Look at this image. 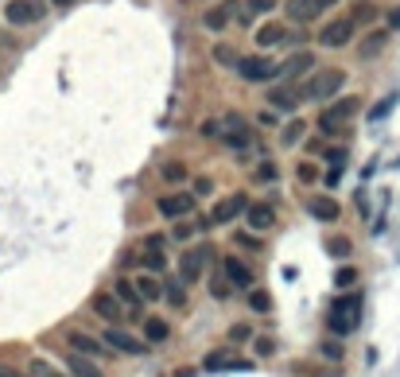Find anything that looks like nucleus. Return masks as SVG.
<instances>
[{"instance_id": "a211bd4d", "label": "nucleus", "mask_w": 400, "mask_h": 377, "mask_svg": "<svg viewBox=\"0 0 400 377\" xmlns=\"http://www.w3.org/2000/svg\"><path fill=\"white\" fill-rule=\"evenodd\" d=\"M67 347L78 350V354H86V358H105V354H109V350H105V338L86 335V331H67Z\"/></svg>"}, {"instance_id": "c756f323", "label": "nucleus", "mask_w": 400, "mask_h": 377, "mask_svg": "<svg viewBox=\"0 0 400 377\" xmlns=\"http://www.w3.org/2000/svg\"><path fill=\"white\" fill-rule=\"evenodd\" d=\"M159 175H164L167 183H183V179H191V168H186L183 159H167L164 168H159Z\"/></svg>"}, {"instance_id": "7ed1b4c3", "label": "nucleus", "mask_w": 400, "mask_h": 377, "mask_svg": "<svg viewBox=\"0 0 400 377\" xmlns=\"http://www.w3.org/2000/svg\"><path fill=\"white\" fill-rule=\"evenodd\" d=\"M358 109H361V98H354V94H350V98H338V101H331V105L319 113V121H315V125H319L322 137H342V132H346V125L358 117Z\"/></svg>"}, {"instance_id": "603ef678", "label": "nucleus", "mask_w": 400, "mask_h": 377, "mask_svg": "<svg viewBox=\"0 0 400 377\" xmlns=\"http://www.w3.org/2000/svg\"><path fill=\"white\" fill-rule=\"evenodd\" d=\"M0 377H28L24 369H16L12 362H0Z\"/></svg>"}, {"instance_id": "473e14b6", "label": "nucleus", "mask_w": 400, "mask_h": 377, "mask_svg": "<svg viewBox=\"0 0 400 377\" xmlns=\"http://www.w3.org/2000/svg\"><path fill=\"white\" fill-rule=\"evenodd\" d=\"M210 296H214V299H229V296H234V284H229V277H225V272L210 277Z\"/></svg>"}, {"instance_id": "423d86ee", "label": "nucleus", "mask_w": 400, "mask_h": 377, "mask_svg": "<svg viewBox=\"0 0 400 377\" xmlns=\"http://www.w3.org/2000/svg\"><path fill=\"white\" fill-rule=\"evenodd\" d=\"M354 35H358V20L354 16H334V20H327L319 28V47L342 51L346 43H354Z\"/></svg>"}, {"instance_id": "5fc2aeb1", "label": "nucleus", "mask_w": 400, "mask_h": 377, "mask_svg": "<svg viewBox=\"0 0 400 377\" xmlns=\"http://www.w3.org/2000/svg\"><path fill=\"white\" fill-rule=\"evenodd\" d=\"M389 31H400V8L389 12Z\"/></svg>"}, {"instance_id": "c85d7f7f", "label": "nucleus", "mask_w": 400, "mask_h": 377, "mask_svg": "<svg viewBox=\"0 0 400 377\" xmlns=\"http://www.w3.org/2000/svg\"><path fill=\"white\" fill-rule=\"evenodd\" d=\"M385 43H389V31H369L358 55H361V59H373V55H381V51H385Z\"/></svg>"}, {"instance_id": "1a4fd4ad", "label": "nucleus", "mask_w": 400, "mask_h": 377, "mask_svg": "<svg viewBox=\"0 0 400 377\" xmlns=\"http://www.w3.org/2000/svg\"><path fill=\"white\" fill-rule=\"evenodd\" d=\"M256 47L261 51H268V47H295V43H299V35H295L292 28H288V24L284 20H268V24H261V28H256Z\"/></svg>"}, {"instance_id": "3c124183", "label": "nucleus", "mask_w": 400, "mask_h": 377, "mask_svg": "<svg viewBox=\"0 0 400 377\" xmlns=\"http://www.w3.org/2000/svg\"><path fill=\"white\" fill-rule=\"evenodd\" d=\"M354 20H358V24H369V20H373V4H361V8L354 12Z\"/></svg>"}, {"instance_id": "de8ad7c7", "label": "nucleus", "mask_w": 400, "mask_h": 377, "mask_svg": "<svg viewBox=\"0 0 400 377\" xmlns=\"http://www.w3.org/2000/svg\"><path fill=\"white\" fill-rule=\"evenodd\" d=\"M392 105H397V94H392V98H385V101H381V105H373V113H369V117H373V121H381V117H385V113L392 109Z\"/></svg>"}, {"instance_id": "4468645a", "label": "nucleus", "mask_w": 400, "mask_h": 377, "mask_svg": "<svg viewBox=\"0 0 400 377\" xmlns=\"http://www.w3.org/2000/svg\"><path fill=\"white\" fill-rule=\"evenodd\" d=\"M89 308H94V315H98V319H105V323H113V327L125 319V308H121V299L113 296V288H109V292H94V296H89Z\"/></svg>"}, {"instance_id": "7c9ffc66", "label": "nucleus", "mask_w": 400, "mask_h": 377, "mask_svg": "<svg viewBox=\"0 0 400 377\" xmlns=\"http://www.w3.org/2000/svg\"><path fill=\"white\" fill-rule=\"evenodd\" d=\"M144 272H152V277H164V272H167L164 249H144Z\"/></svg>"}, {"instance_id": "f704fd0d", "label": "nucleus", "mask_w": 400, "mask_h": 377, "mask_svg": "<svg viewBox=\"0 0 400 377\" xmlns=\"http://www.w3.org/2000/svg\"><path fill=\"white\" fill-rule=\"evenodd\" d=\"M319 350H322V358H327V362H342V358H346V347H342V338H338V335L327 338Z\"/></svg>"}, {"instance_id": "58836bf2", "label": "nucleus", "mask_w": 400, "mask_h": 377, "mask_svg": "<svg viewBox=\"0 0 400 377\" xmlns=\"http://www.w3.org/2000/svg\"><path fill=\"white\" fill-rule=\"evenodd\" d=\"M229 342H234V347L253 342V323H234V327H229Z\"/></svg>"}, {"instance_id": "8fccbe9b", "label": "nucleus", "mask_w": 400, "mask_h": 377, "mask_svg": "<svg viewBox=\"0 0 400 377\" xmlns=\"http://www.w3.org/2000/svg\"><path fill=\"white\" fill-rule=\"evenodd\" d=\"M164 245H167L164 234H148V238H144V249H164Z\"/></svg>"}, {"instance_id": "a18cd8bd", "label": "nucleus", "mask_w": 400, "mask_h": 377, "mask_svg": "<svg viewBox=\"0 0 400 377\" xmlns=\"http://www.w3.org/2000/svg\"><path fill=\"white\" fill-rule=\"evenodd\" d=\"M295 175H299V183H315V179H319V168H315V164H299Z\"/></svg>"}, {"instance_id": "b1692460", "label": "nucleus", "mask_w": 400, "mask_h": 377, "mask_svg": "<svg viewBox=\"0 0 400 377\" xmlns=\"http://www.w3.org/2000/svg\"><path fill=\"white\" fill-rule=\"evenodd\" d=\"M284 16L292 24H311L322 16V8L315 4V0H288V8H284Z\"/></svg>"}, {"instance_id": "79ce46f5", "label": "nucleus", "mask_w": 400, "mask_h": 377, "mask_svg": "<svg viewBox=\"0 0 400 377\" xmlns=\"http://www.w3.org/2000/svg\"><path fill=\"white\" fill-rule=\"evenodd\" d=\"M346 156H350V152H346V148H327V152H322V159H327V164H331V168H346Z\"/></svg>"}, {"instance_id": "4d7b16f0", "label": "nucleus", "mask_w": 400, "mask_h": 377, "mask_svg": "<svg viewBox=\"0 0 400 377\" xmlns=\"http://www.w3.org/2000/svg\"><path fill=\"white\" fill-rule=\"evenodd\" d=\"M315 4H319V8L327 12V8H334V4H338V0H315Z\"/></svg>"}, {"instance_id": "cd10ccee", "label": "nucleus", "mask_w": 400, "mask_h": 377, "mask_svg": "<svg viewBox=\"0 0 400 377\" xmlns=\"http://www.w3.org/2000/svg\"><path fill=\"white\" fill-rule=\"evenodd\" d=\"M303 132H307V121L292 117L288 125H284V132H280V144H284V148H295V144L303 140Z\"/></svg>"}, {"instance_id": "49530a36", "label": "nucleus", "mask_w": 400, "mask_h": 377, "mask_svg": "<svg viewBox=\"0 0 400 377\" xmlns=\"http://www.w3.org/2000/svg\"><path fill=\"white\" fill-rule=\"evenodd\" d=\"M202 137H206V140L222 137V121H214V117H210V121H202Z\"/></svg>"}, {"instance_id": "ddd939ff", "label": "nucleus", "mask_w": 400, "mask_h": 377, "mask_svg": "<svg viewBox=\"0 0 400 377\" xmlns=\"http://www.w3.org/2000/svg\"><path fill=\"white\" fill-rule=\"evenodd\" d=\"M156 210L164 218H183V214H195V195L191 191H171V195H159Z\"/></svg>"}, {"instance_id": "09e8293b", "label": "nucleus", "mask_w": 400, "mask_h": 377, "mask_svg": "<svg viewBox=\"0 0 400 377\" xmlns=\"http://www.w3.org/2000/svg\"><path fill=\"white\" fill-rule=\"evenodd\" d=\"M210 191H214V179H195V199H198V195H210Z\"/></svg>"}, {"instance_id": "2f4dec72", "label": "nucleus", "mask_w": 400, "mask_h": 377, "mask_svg": "<svg viewBox=\"0 0 400 377\" xmlns=\"http://www.w3.org/2000/svg\"><path fill=\"white\" fill-rule=\"evenodd\" d=\"M164 299H167V304H175V308H183V304H186L183 277H179V280H167V284H164Z\"/></svg>"}, {"instance_id": "39448f33", "label": "nucleus", "mask_w": 400, "mask_h": 377, "mask_svg": "<svg viewBox=\"0 0 400 377\" xmlns=\"http://www.w3.org/2000/svg\"><path fill=\"white\" fill-rule=\"evenodd\" d=\"M237 78L249 82V86H264V82L280 78V62H272L268 55H241V62H237Z\"/></svg>"}, {"instance_id": "a878e982", "label": "nucleus", "mask_w": 400, "mask_h": 377, "mask_svg": "<svg viewBox=\"0 0 400 377\" xmlns=\"http://www.w3.org/2000/svg\"><path fill=\"white\" fill-rule=\"evenodd\" d=\"M137 292L144 296V304H152V299H164V284H159V277H152V272L137 277Z\"/></svg>"}, {"instance_id": "f257e3e1", "label": "nucleus", "mask_w": 400, "mask_h": 377, "mask_svg": "<svg viewBox=\"0 0 400 377\" xmlns=\"http://www.w3.org/2000/svg\"><path fill=\"white\" fill-rule=\"evenodd\" d=\"M327 327L338 338L354 335V331L361 327V292H346V296L334 299L331 311H327Z\"/></svg>"}, {"instance_id": "ea45409f", "label": "nucleus", "mask_w": 400, "mask_h": 377, "mask_svg": "<svg viewBox=\"0 0 400 377\" xmlns=\"http://www.w3.org/2000/svg\"><path fill=\"white\" fill-rule=\"evenodd\" d=\"M276 8V0H245V12L249 16H268Z\"/></svg>"}, {"instance_id": "4c0bfd02", "label": "nucleus", "mask_w": 400, "mask_h": 377, "mask_svg": "<svg viewBox=\"0 0 400 377\" xmlns=\"http://www.w3.org/2000/svg\"><path fill=\"white\" fill-rule=\"evenodd\" d=\"M253 354H256V358H272V354H276V338L253 335Z\"/></svg>"}, {"instance_id": "bb28decb", "label": "nucleus", "mask_w": 400, "mask_h": 377, "mask_svg": "<svg viewBox=\"0 0 400 377\" xmlns=\"http://www.w3.org/2000/svg\"><path fill=\"white\" fill-rule=\"evenodd\" d=\"M167 335H171V323L167 319H144V342L152 347V342H167Z\"/></svg>"}, {"instance_id": "f3484780", "label": "nucleus", "mask_w": 400, "mask_h": 377, "mask_svg": "<svg viewBox=\"0 0 400 377\" xmlns=\"http://www.w3.org/2000/svg\"><path fill=\"white\" fill-rule=\"evenodd\" d=\"M299 101H303V94L292 86V82L268 89V109H272V113H295V109H299Z\"/></svg>"}, {"instance_id": "864d4df0", "label": "nucleus", "mask_w": 400, "mask_h": 377, "mask_svg": "<svg viewBox=\"0 0 400 377\" xmlns=\"http://www.w3.org/2000/svg\"><path fill=\"white\" fill-rule=\"evenodd\" d=\"M195 229H198V226H175V241H186Z\"/></svg>"}, {"instance_id": "e433bc0d", "label": "nucleus", "mask_w": 400, "mask_h": 377, "mask_svg": "<svg viewBox=\"0 0 400 377\" xmlns=\"http://www.w3.org/2000/svg\"><path fill=\"white\" fill-rule=\"evenodd\" d=\"M327 253H331V257H350V253H354V241L350 238H331V241H327Z\"/></svg>"}, {"instance_id": "f8f14e48", "label": "nucleus", "mask_w": 400, "mask_h": 377, "mask_svg": "<svg viewBox=\"0 0 400 377\" xmlns=\"http://www.w3.org/2000/svg\"><path fill=\"white\" fill-rule=\"evenodd\" d=\"M202 366L214 369V374H249V369H253V358L229 354V350H214V354H206Z\"/></svg>"}, {"instance_id": "412c9836", "label": "nucleus", "mask_w": 400, "mask_h": 377, "mask_svg": "<svg viewBox=\"0 0 400 377\" xmlns=\"http://www.w3.org/2000/svg\"><path fill=\"white\" fill-rule=\"evenodd\" d=\"M113 296H117L121 308L132 311V315H140V311H144V296L137 292V280H125V277H121L117 284H113Z\"/></svg>"}, {"instance_id": "9b49d317", "label": "nucleus", "mask_w": 400, "mask_h": 377, "mask_svg": "<svg viewBox=\"0 0 400 377\" xmlns=\"http://www.w3.org/2000/svg\"><path fill=\"white\" fill-rule=\"evenodd\" d=\"M101 338H105V347H113V354H128V358L148 354V342H144V338L128 335V331H121V327H109Z\"/></svg>"}, {"instance_id": "37998d69", "label": "nucleus", "mask_w": 400, "mask_h": 377, "mask_svg": "<svg viewBox=\"0 0 400 377\" xmlns=\"http://www.w3.org/2000/svg\"><path fill=\"white\" fill-rule=\"evenodd\" d=\"M237 245H241V249H253V253H256V249H261V234H253V229H241V234H237Z\"/></svg>"}, {"instance_id": "6e6552de", "label": "nucleus", "mask_w": 400, "mask_h": 377, "mask_svg": "<svg viewBox=\"0 0 400 377\" xmlns=\"http://www.w3.org/2000/svg\"><path fill=\"white\" fill-rule=\"evenodd\" d=\"M47 16V4L43 0H8L4 4V20L12 28H31V24H40Z\"/></svg>"}, {"instance_id": "6ab92c4d", "label": "nucleus", "mask_w": 400, "mask_h": 377, "mask_svg": "<svg viewBox=\"0 0 400 377\" xmlns=\"http://www.w3.org/2000/svg\"><path fill=\"white\" fill-rule=\"evenodd\" d=\"M62 366H67L70 377H101L98 358H86V354H78V350H62Z\"/></svg>"}, {"instance_id": "5701e85b", "label": "nucleus", "mask_w": 400, "mask_h": 377, "mask_svg": "<svg viewBox=\"0 0 400 377\" xmlns=\"http://www.w3.org/2000/svg\"><path fill=\"white\" fill-rule=\"evenodd\" d=\"M307 210H311L315 222H338V218H342L338 199H331V195H315V199L307 202Z\"/></svg>"}, {"instance_id": "a19ab883", "label": "nucleus", "mask_w": 400, "mask_h": 377, "mask_svg": "<svg viewBox=\"0 0 400 377\" xmlns=\"http://www.w3.org/2000/svg\"><path fill=\"white\" fill-rule=\"evenodd\" d=\"M334 284H338V288H350V284H358V268H338V272H334Z\"/></svg>"}, {"instance_id": "dca6fc26", "label": "nucleus", "mask_w": 400, "mask_h": 377, "mask_svg": "<svg viewBox=\"0 0 400 377\" xmlns=\"http://www.w3.org/2000/svg\"><path fill=\"white\" fill-rule=\"evenodd\" d=\"M245 226L253 229V234H268L276 226V207L272 202H249L245 207Z\"/></svg>"}, {"instance_id": "c03bdc74", "label": "nucleus", "mask_w": 400, "mask_h": 377, "mask_svg": "<svg viewBox=\"0 0 400 377\" xmlns=\"http://www.w3.org/2000/svg\"><path fill=\"white\" fill-rule=\"evenodd\" d=\"M276 175H280V168H276V164H268V159H264L261 168H256V179H261V183H272Z\"/></svg>"}, {"instance_id": "f03ea898", "label": "nucleus", "mask_w": 400, "mask_h": 377, "mask_svg": "<svg viewBox=\"0 0 400 377\" xmlns=\"http://www.w3.org/2000/svg\"><path fill=\"white\" fill-rule=\"evenodd\" d=\"M342 86H346V70H338V67H319V70H311V74H307V82L299 86V94H303V101H331Z\"/></svg>"}, {"instance_id": "6e6d98bb", "label": "nucleus", "mask_w": 400, "mask_h": 377, "mask_svg": "<svg viewBox=\"0 0 400 377\" xmlns=\"http://www.w3.org/2000/svg\"><path fill=\"white\" fill-rule=\"evenodd\" d=\"M70 4H78V0H51V8H70Z\"/></svg>"}, {"instance_id": "0eeeda50", "label": "nucleus", "mask_w": 400, "mask_h": 377, "mask_svg": "<svg viewBox=\"0 0 400 377\" xmlns=\"http://www.w3.org/2000/svg\"><path fill=\"white\" fill-rule=\"evenodd\" d=\"M245 207H249L245 191H234V195H225V199H218V202H214V210L206 214L202 229H210V226H229L234 218H245Z\"/></svg>"}, {"instance_id": "72a5a7b5", "label": "nucleus", "mask_w": 400, "mask_h": 377, "mask_svg": "<svg viewBox=\"0 0 400 377\" xmlns=\"http://www.w3.org/2000/svg\"><path fill=\"white\" fill-rule=\"evenodd\" d=\"M28 377H67V374H59V369L51 366V362H43V358H31V362H28Z\"/></svg>"}, {"instance_id": "c9c22d12", "label": "nucleus", "mask_w": 400, "mask_h": 377, "mask_svg": "<svg viewBox=\"0 0 400 377\" xmlns=\"http://www.w3.org/2000/svg\"><path fill=\"white\" fill-rule=\"evenodd\" d=\"M249 308L261 311V315H268V311H272V296H268V292H261V288H253V292H249Z\"/></svg>"}, {"instance_id": "20e7f679", "label": "nucleus", "mask_w": 400, "mask_h": 377, "mask_svg": "<svg viewBox=\"0 0 400 377\" xmlns=\"http://www.w3.org/2000/svg\"><path fill=\"white\" fill-rule=\"evenodd\" d=\"M222 144H225V148H234V152L253 148V144H256L253 121L241 117V113H225V117H222Z\"/></svg>"}, {"instance_id": "393cba45", "label": "nucleus", "mask_w": 400, "mask_h": 377, "mask_svg": "<svg viewBox=\"0 0 400 377\" xmlns=\"http://www.w3.org/2000/svg\"><path fill=\"white\" fill-rule=\"evenodd\" d=\"M210 59L218 62L222 70H237V62H241V55H237V47H229V43L218 40L214 47H210Z\"/></svg>"}, {"instance_id": "2eb2a0df", "label": "nucleus", "mask_w": 400, "mask_h": 377, "mask_svg": "<svg viewBox=\"0 0 400 377\" xmlns=\"http://www.w3.org/2000/svg\"><path fill=\"white\" fill-rule=\"evenodd\" d=\"M311 70H319L315 67V51H292V55L280 62V78L295 82V78H303V74H311Z\"/></svg>"}, {"instance_id": "4be33fe9", "label": "nucleus", "mask_w": 400, "mask_h": 377, "mask_svg": "<svg viewBox=\"0 0 400 377\" xmlns=\"http://www.w3.org/2000/svg\"><path fill=\"white\" fill-rule=\"evenodd\" d=\"M222 272L229 277L234 288H253V268L245 265L241 257H222Z\"/></svg>"}, {"instance_id": "aec40b11", "label": "nucleus", "mask_w": 400, "mask_h": 377, "mask_svg": "<svg viewBox=\"0 0 400 377\" xmlns=\"http://www.w3.org/2000/svg\"><path fill=\"white\" fill-rule=\"evenodd\" d=\"M206 249H186L183 257H179V277H183V284H195V280H202V265H206Z\"/></svg>"}, {"instance_id": "9d476101", "label": "nucleus", "mask_w": 400, "mask_h": 377, "mask_svg": "<svg viewBox=\"0 0 400 377\" xmlns=\"http://www.w3.org/2000/svg\"><path fill=\"white\" fill-rule=\"evenodd\" d=\"M234 16H241V4H237V0H222V4H214V8L202 12V28L214 31V35H222V31L234 24Z\"/></svg>"}]
</instances>
